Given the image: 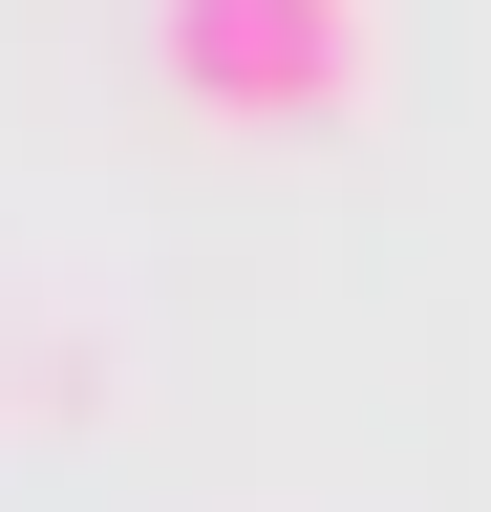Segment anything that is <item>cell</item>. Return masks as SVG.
<instances>
[{
    "label": "cell",
    "instance_id": "6da1fadb",
    "mask_svg": "<svg viewBox=\"0 0 491 512\" xmlns=\"http://www.w3.org/2000/svg\"><path fill=\"white\" fill-rule=\"evenodd\" d=\"M150 64L193 128H363V86H385V0H150Z\"/></svg>",
    "mask_w": 491,
    "mask_h": 512
}]
</instances>
